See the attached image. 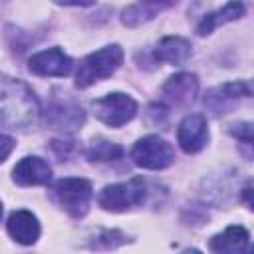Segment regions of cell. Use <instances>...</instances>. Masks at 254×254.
Returning a JSON list of instances; mask_svg holds the SVG:
<instances>
[{
	"label": "cell",
	"mask_w": 254,
	"mask_h": 254,
	"mask_svg": "<svg viewBox=\"0 0 254 254\" xmlns=\"http://www.w3.org/2000/svg\"><path fill=\"white\" fill-rule=\"evenodd\" d=\"M177 141L181 145V149L187 155L198 153L200 149H204V145L208 143V125L206 119L198 113L187 115L177 129Z\"/></svg>",
	"instance_id": "obj_10"
},
{
	"label": "cell",
	"mask_w": 254,
	"mask_h": 254,
	"mask_svg": "<svg viewBox=\"0 0 254 254\" xmlns=\"http://www.w3.org/2000/svg\"><path fill=\"white\" fill-rule=\"evenodd\" d=\"M244 12H246V8H244V4H242L240 0H230V2H226L222 8H218V10L210 12V14H206V16L198 22L196 34H198V36H208V34H210L214 28H218L220 24H228V22H234V20L242 18Z\"/></svg>",
	"instance_id": "obj_16"
},
{
	"label": "cell",
	"mask_w": 254,
	"mask_h": 254,
	"mask_svg": "<svg viewBox=\"0 0 254 254\" xmlns=\"http://www.w3.org/2000/svg\"><path fill=\"white\" fill-rule=\"evenodd\" d=\"M173 0H137L135 4L127 6L121 12V22L127 28H137L147 22H151L157 14H161L165 8H169Z\"/></svg>",
	"instance_id": "obj_14"
},
{
	"label": "cell",
	"mask_w": 254,
	"mask_h": 254,
	"mask_svg": "<svg viewBox=\"0 0 254 254\" xmlns=\"http://www.w3.org/2000/svg\"><path fill=\"white\" fill-rule=\"evenodd\" d=\"M28 69L40 77H65L73 69V62L64 50L48 48L28 60Z\"/></svg>",
	"instance_id": "obj_7"
},
{
	"label": "cell",
	"mask_w": 254,
	"mask_h": 254,
	"mask_svg": "<svg viewBox=\"0 0 254 254\" xmlns=\"http://www.w3.org/2000/svg\"><path fill=\"white\" fill-rule=\"evenodd\" d=\"M40 103L20 79L0 73V127L26 129L38 121Z\"/></svg>",
	"instance_id": "obj_1"
},
{
	"label": "cell",
	"mask_w": 254,
	"mask_h": 254,
	"mask_svg": "<svg viewBox=\"0 0 254 254\" xmlns=\"http://www.w3.org/2000/svg\"><path fill=\"white\" fill-rule=\"evenodd\" d=\"M230 133L238 139V141H244L246 145L252 143V123L248 121H242V123H234L230 127Z\"/></svg>",
	"instance_id": "obj_19"
},
{
	"label": "cell",
	"mask_w": 254,
	"mask_h": 254,
	"mask_svg": "<svg viewBox=\"0 0 254 254\" xmlns=\"http://www.w3.org/2000/svg\"><path fill=\"white\" fill-rule=\"evenodd\" d=\"M252 95V85L250 81H228L218 87H212L204 95V105L210 107L214 113H224L230 103L238 101L240 97H250Z\"/></svg>",
	"instance_id": "obj_12"
},
{
	"label": "cell",
	"mask_w": 254,
	"mask_h": 254,
	"mask_svg": "<svg viewBox=\"0 0 254 254\" xmlns=\"http://www.w3.org/2000/svg\"><path fill=\"white\" fill-rule=\"evenodd\" d=\"M248 244H250V234L244 226L238 224L228 226L224 232L212 236L208 242L210 250L218 254H242L248 248Z\"/></svg>",
	"instance_id": "obj_15"
},
{
	"label": "cell",
	"mask_w": 254,
	"mask_h": 254,
	"mask_svg": "<svg viewBox=\"0 0 254 254\" xmlns=\"http://www.w3.org/2000/svg\"><path fill=\"white\" fill-rule=\"evenodd\" d=\"M14 147H16V141L10 135L0 133V163H4L10 157V153L14 151Z\"/></svg>",
	"instance_id": "obj_20"
},
{
	"label": "cell",
	"mask_w": 254,
	"mask_h": 254,
	"mask_svg": "<svg viewBox=\"0 0 254 254\" xmlns=\"http://www.w3.org/2000/svg\"><path fill=\"white\" fill-rule=\"evenodd\" d=\"M54 192L69 216L81 218L87 214L89 202L93 196V189H91V183L87 179H81V177L60 179L54 187Z\"/></svg>",
	"instance_id": "obj_3"
},
{
	"label": "cell",
	"mask_w": 254,
	"mask_h": 254,
	"mask_svg": "<svg viewBox=\"0 0 254 254\" xmlns=\"http://www.w3.org/2000/svg\"><path fill=\"white\" fill-rule=\"evenodd\" d=\"M192 56L190 44L181 36H167L155 48V58L159 62H167L173 65H183Z\"/></svg>",
	"instance_id": "obj_17"
},
{
	"label": "cell",
	"mask_w": 254,
	"mask_h": 254,
	"mask_svg": "<svg viewBox=\"0 0 254 254\" xmlns=\"http://www.w3.org/2000/svg\"><path fill=\"white\" fill-rule=\"evenodd\" d=\"M93 113L101 123L109 127H121L137 115V101L121 91L107 93L93 101Z\"/></svg>",
	"instance_id": "obj_6"
},
{
	"label": "cell",
	"mask_w": 254,
	"mask_h": 254,
	"mask_svg": "<svg viewBox=\"0 0 254 254\" xmlns=\"http://www.w3.org/2000/svg\"><path fill=\"white\" fill-rule=\"evenodd\" d=\"M123 157V147L117 143H111L107 139H93L91 145L87 147V159L89 161H117Z\"/></svg>",
	"instance_id": "obj_18"
},
{
	"label": "cell",
	"mask_w": 254,
	"mask_h": 254,
	"mask_svg": "<svg viewBox=\"0 0 254 254\" xmlns=\"http://www.w3.org/2000/svg\"><path fill=\"white\" fill-rule=\"evenodd\" d=\"M143 200H145V183L139 177H135L131 181H125V183L107 185L97 194L99 206L103 210H109V212L129 210V208L141 204Z\"/></svg>",
	"instance_id": "obj_4"
},
{
	"label": "cell",
	"mask_w": 254,
	"mask_h": 254,
	"mask_svg": "<svg viewBox=\"0 0 254 254\" xmlns=\"http://www.w3.org/2000/svg\"><path fill=\"white\" fill-rule=\"evenodd\" d=\"M123 64V48L119 44L103 46L97 52L85 56L75 71V87L85 89L109 75H113Z\"/></svg>",
	"instance_id": "obj_2"
},
{
	"label": "cell",
	"mask_w": 254,
	"mask_h": 254,
	"mask_svg": "<svg viewBox=\"0 0 254 254\" xmlns=\"http://www.w3.org/2000/svg\"><path fill=\"white\" fill-rule=\"evenodd\" d=\"M0 218H2V202H0Z\"/></svg>",
	"instance_id": "obj_22"
},
{
	"label": "cell",
	"mask_w": 254,
	"mask_h": 254,
	"mask_svg": "<svg viewBox=\"0 0 254 254\" xmlns=\"http://www.w3.org/2000/svg\"><path fill=\"white\" fill-rule=\"evenodd\" d=\"M52 2H56L60 6H91L97 0H52Z\"/></svg>",
	"instance_id": "obj_21"
},
{
	"label": "cell",
	"mask_w": 254,
	"mask_h": 254,
	"mask_svg": "<svg viewBox=\"0 0 254 254\" xmlns=\"http://www.w3.org/2000/svg\"><path fill=\"white\" fill-rule=\"evenodd\" d=\"M6 230L22 246H32L40 238V232H42L36 214H32L30 210H24V208L22 210H14L8 216Z\"/></svg>",
	"instance_id": "obj_13"
},
{
	"label": "cell",
	"mask_w": 254,
	"mask_h": 254,
	"mask_svg": "<svg viewBox=\"0 0 254 254\" xmlns=\"http://www.w3.org/2000/svg\"><path fill=\"white\" fill-rule=\"evenodd\" d=\"M163 99L169 105L175 107H187L194 101L196 93H198V79L194 73H187L181 71L177 75H171L165 83H163Z\"/></svg>",
	"instance_id": "obj_9"
},
{
	"label": "cell",
	"mask_w": 254,
	"mask_h": 254,
	"mask_svg": "<svg viewBox=\"0 0 254 254\" xmlns=\"http://www.w3.org/2000/svg\"><path fill=\"white\" fill-rule=\"evenodd\" d=\"M131 159L141 169L161 171V169H167L169 165H173L175 151H173L171 143H167L159 135H147V137H141L133 145Z\"/></svg>",
	"instance_id": "obj_5"
},
{
	"label": "cell",
	"mask_w": 254,
	"mask_h": 254,
	"mask_svg": "<svg viewBox=\"0 0 254 254\" xmlns=\"http://www.w3.org/2000/svg\"><path fill=\"white\" fill-rule=\"evenodd\" d=\"M85 121V113L81 105L71 99H54L46 109V123L52 129L71 133L77 131Z\"/></svg>",
	"instance_id": "obj_8"
},
{
	"label": "cell",
	"mask_w": 254,
	"mask_h": 254,
	"mask_svg": "<svg viewBox=\"0 0 254 254\" xmlns=\"http://www.w3.org/2000/svg\"><path fill=\"white\" fill-rule=\"evenodd\" d=\"M12 179L20 187H36V185H48L52 179V167L42 157L30 155L16 163L12 169Z\"/></svg>",
	"instance_id": "obj_11"
}]
</instances>
